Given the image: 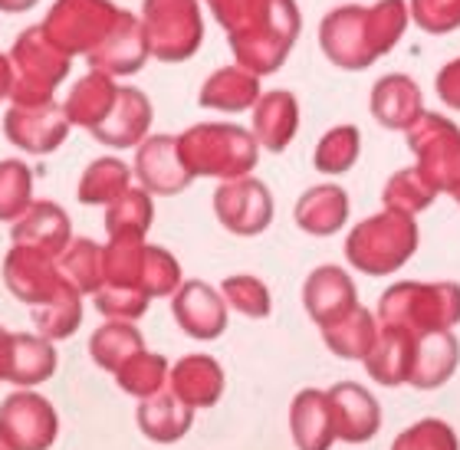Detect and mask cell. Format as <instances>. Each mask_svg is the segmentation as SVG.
Returning a JSON list of instances; mask_svg holds the SVG:
<instances>
[{"label": "cell", "mask_w": 460, "mask_h": 450, "mask_svg": "<svg viewBox=\"0 0 460 450\" xmlns=\"http://www.w3.org/2000/svg\"><path fill=\"white\" fill-rule=\"evenodd\" d=\"M152 57L148 53V40H145L142 20H135L132 13L119 17V23L112 27L102 43H99L93 53H89V66L106 73V76H132L145 66V59Z\"/></svg>", "instance_id": "cell-20"}, {"label": "cell", "mask_w": 460, "mask_h": 450, "mask_svg": "<svg viewBox=\"0 0 460 450\" xmlns=\"http://www.w3.org/2000/svg\"><path fill=\"white\" fill-rule=\"evenodd\" d=\"M57 342L43 339L40 332H10L4 382L13 384V388H40V384H47L57 375Z\"/></svg>", "instance_id": "cell-21"}, {"label": "cell", "mask_w": 460, "mask_h": 450, "mask_svg": "<svg viewBox=\"0 0 460 450\" xmlns=\"http://www.w3.org/2000/svg\"><path fill=\"white\" fill-rule=\"evenodd\" d=\"M214 17L230 37L237 66L267 76L283 66L299 33V10L293 0H208Z\"/></svg>", "instance_id": "cell-1"}, {"label": "cell", "mask_w": 460, "mask_h": 450, "mask_svg": "<svg viewBox=\"0 0 460 450\" xmlns=\"http://www.w3.org/2000/svg\"><path fill=\"white\" fill-rule=\"evenodd\" d=\"M408 10L428 33H451L460 27V0H411Z\"/></svg>", "instance_id": "cell-46"}, {"label": "cell", "mask_w": 460, "mask_h": 450, "mask_svg": "<svg viewBox=\"0 0 460 450\" xmlns=\"http://www.w3.org/2000/svg\"><path fill=\"white\" fill-rule=\"evenodd\" d=\"M293 221L309 237H332L349 224V194L339 184H316L296 201Z\"/></svg>", "instance_id": "cell-28"}, {"label": "cell", "mask_w": 460, "mask_h": 450, "mask_svg": "<svg viewBox=\"0 0 460 450\" xmlns=\"http://www.w3.org/2000/svg\"><path fill=\"white\" fill-rule=\"evenodd\" d=\"M358 152H362V135H358V128L355 125H336V128H329L319 138L313 164L323 174H345L358 162Z\"/></svg>", "instance_id": "cell-41"}, {"label": "cell", "mask_w": 460, "mask_h": 450, "mask_svg": "<svg viewBox=\"0 0 460 450\" xmlns=\"http://www.w3.org/2000/svg\"><path fill=\"white\" fill-rule=\"evenodd\" d=\"M33 326L49 342H63V339L76 336V329L83 326V293L66 287L49 303L33 306Z\"/></svg>", "instance_id": "cell-38"}, {"label": "cell", "mask_w": 460, "mask_h": 450, "mask_svg": "<svg viewBox=\"0 0 460 450\" xmlns=\"http://www.w3.org/2000/svg\"><path fill=\"white\" fill-rule=\"evenodd\" d=\"M142 349H145V336L138 332L135 322L106 319V322L89 336V355H93V362L109 375L119 372V368H122L132 355L142 352Z\"/></svg>", "instance_id": "cell-34"}, {"label": "cell", "mask_w": 460, "mask_h": 450, "mask_svg": "<svg viewBox=\"0 0 460 450\" xmlns=\"http://www.w3.org/2000/svg\"><path fill=\"white\" fill-rule=\"evenodd\" d=\"M392 450H460V437L441 418H421L394 437Z\"/></svg>", "instance_id": "cell-44"}, {"label": "cell", "mask_w": 460, "mask_h": 450, "mask_svg": "<svg viewBox=\"0 0 460 450\" xmlns=\"http://www.w3.org/2000/svg\"><path fill=\"white\" fill-rule=\"evenodd\" d=\"M299 128V102L293 93L287 89H273V93H263L253 106V138H257L260 148L279 154L287 152L289 142L296 138Z\"/></svg>", "instance_id": "cell-24"}, {"label": "cell", "mask_w": 460, "mask_h": 450, "mask_svg": "<svg viewBox=\"0 0 460 450\" xmlns=\"http://www.w3.org/2000/svg\"><path fill=\"white\" fill-rule=\"evenodd\" d=\"M132 164H125L115 154H106V158H96L83 172L76 184V198L79 204H89V207H109L119 194L132 188Z\"/></svg>", "instance_id": "cell-33"}, {"label": "cell", "mask_w": 460, "mask_h": 450, "mask_svg": "<svg viewBox=\"0 0 460 450\" xmlns=\"http://www.w3.org/2000/svg\"><path fill=\"white\" fill-rule=\"evenodd\" d=\"M152 102L142 89L135 86H119V96H115L112 112L106 115V122L93 128V138L102 142L106 148H138V145L148 138L152 132Z\"/></svg>", "instance_id": "cell-17"}, {"label": "cell", "mask_w": 460, "mask_h": 450, "mask_svg": "<svg viewBox=\"0 0 460 450\" xmlns=\"http://www.w3.org/2000/svg\"><path fill=\"white\" fill-rule=\"evenodd\" d=\"M0 434L13 450H49L59 441V411L37 388H13L0 401Z\"/></svg>", "instance_id": "cell-10"}, {"label": "cell", "mask_w": 460, "mask_h": 450, "mask_svg": "<svg viewBox=\"0 0 460 450\" xmlns=\"http://www.w3.org/2000/svg\"><path fill=\"white\" fill-rule=\"evenodd\" d=\"M221 296L227 303V309H234V313L247 319H267L273 313L270 287L260 277H250V273H237V277L224 279Z\"/></svg>", "instance_id": "cell-42"}, {"label": "cell", "mask_w": 460, "mask_h": 450, "mask_svg": "<svg viewBox=\"0 0 460 450\" xmlns=\"http://www.w3.org/2000/svg\"><path fill=\"white\" fill-rule=\"evenodd\" d=\"M227 388V375H224L221 362L208 352H191L178 358L168 375V392H174L184 404H191L194 411L201 408H214L224 398Z\"/></svg>", "instance_id": "cell-19"}, {"label": "cell", "mask_w": 460, "mask_h": 450, "mask_svg": "<svg viewBox=\"0 0 460 450\" xmlns=\"http://www.w3.org/2000/svg\"><path fill=\"white\" fill-rule=\"evenodd\" d=\"M37 7V0H0V10L4 13H23V10Z\"/></svg>", "instance_id": "cell-49"}, {"label": "cell", "mask_w": 460, "mask_h": 450, "mask_svg": "<svg viewBox=\"0 0 460 450\" xmlns=\"http://www.w3.org/2000/svg\"><path fill=\"white\" fill-rule=\"evenodd\" d=\"M408 17L411 10L404 7V0H382L375 7H339L323 20L319 43L336 66L365 69L402 40Z\"/></svg>", "instance_id": "cell-2"}, {"label": "cell", "mask_w": 460, "mask_h": 450, "mask_svg": "<svg viewBox=\"0 0 460 450\" xmlns=\"http://www.w3.org/2000/svg\"><path fill=\"white\" fill-rule=\"evenodd\" d=\"M372 115L385 128L408 132L424 115L421 89L408 76H385L372 89Z\"/></svg>", "instance_id": "cell-29"}, {"label": "cell", "mask_w": 460, "mask_h": 450, "mask_svg": "<svg viewBox=\"0 0 460 450\" xmlns=\"http://www.w3.org/2000/svg\"><path fill=\"white\" fill-rule=\"evenodd\" d=\"M454 201H457V204H460V188H457V191H454Z\"/></svg>", "instance_id": "cell-52"}, {"label": "cell", "mask_w": 460, "mask_h": 450, "mask_svg": "<svg viewBox=\"0 0 460 450\" xmlns=\"http://www.w3.org/2000/svg\"><path fill=\"white\" fill-rule=\"evenodd\" d=\"M69 119L63 106L43 102V106H10L4 115V135L13 148L27 154H49L66 142Z\"/></svg>", "instance_id": "cell-15"}, {"label": "cell", "mask_w": 460, "mask_h": 450, "mask_svg": "<svg viewBox=\"0 0 460 450\" xmlns=\"http://www.w3.org/2000/svg\"><path fill=\"white\" fill-rule=\"evenodd\" d=\"M119 17L122 10L112 0H57V7L49 10L40 27L66 57H89L112 33Z\"/></svg>", "instance_id": "cell-7"}, {"label": "cell", "mask_w": 460, "mask_h": 450, "mask_svg": "<svg viewBox=\"0 0 460 450\" xmlns=\"http://www.w3.org/2000/svg\"><path fill=\"white\" fill-rule=\"evenodd\" d=\"M414 345H418V339L411 332L382 326L372 352L365 355V372H368V378L385 384V388L404 384L411 378V368H414Z\"/></svg>", "instance_id": "cell-26"}, {"label": "cell", "mask_w": 460, "mask_h": 450, "mask_svg": "<svg viewBox=\"0 0 460 450\" xmlns=\"http://www.w3.org/2000/svg\"><path fill=\"white\" fill-rule=\"evenodd\" d=\"M142 27L148 53L162 63H181L194 57L204 37L198 0H145Z\"/></svg>", "instance_id": "cell-8"}, {"label": "cell", "mask_w": 460, "mask_h": 450, "mask_svg": "<svg viewBox=\"0 0 460 450\" xmlns=\"http://www.w3.org/2000/svg\"><path fill=\"white\" fill-rule=\"evenodd\" d=\"M135 424H138V431L152 444H178L194 428V408L164 388V392L138 401Z\"/></svg>", "instance_id": "cell-25"}, {"label": "cell", "mask_w": 460, "mask_h": 450, "mask_svg": "<svg viewBox=\"0 0 460 450\" xmlns=\"http://www.w3.org/2000/svg\"><path fill=\"white\" fill-rule=\"evenodd\" d=\"M69 66H73V57H66L43 33V27L20 33V40L13 43V53H10V69H13L10 102L13 106H43V102H53V93L69 76Z\"/></svg>", "instance_id": "cell-6"}, {"label": "cell", "mask_w": 460, "mask_h": 450, "mask_svg": "<svg viewBox=\"0 0 460 450\" xmlns=\"http://www.w3.org/2000/svg\"><path fill=\"white\" fill-rule=\"evenodd\" d=\"M438 96H441L444 106H451L460 112V59L447 63V66L438 73Z\"/></svg>", "instance_id": "cell-47"}, {"label": "cell", "mask_w": 460, "mask_h": 450, "mask_svg": "<svg viewBox=\"0 0 460 450\" xmlns=\"http://www.w3.org/2000/svg\"><path fill=\"white\" fill-rule=\"evenodd\" d=\"M329 411L336 424V441L368 444L382 428V404L365 384L339 382L329 388Z\"/></svg>", "instance_id": "cell-16"}, {"label": "cell", "mask_w": 460, "mask_h": 450, "mask_svg": "<svg viewBox=\"0 0 460 450\" xmlns=\"http://www.w3.org/2000/svg\"><path fill=\"white\" fill-rule=\"evenodd\" d=\"M174 322L184 336L198 339V342H214L227 332L230 309L224 303L221 289H214L204 279H184L172 296Z\"/></svg>", "instance_id": "cell-13"}, {"label": "cell", "mask_w": 460, "mask_h": 450, "mask_svg": "<svg viewBox=\"0 0 460 450\" xmlns=\"http://www.w3.org/2000/svg\"><path fill=\"white\" fill-rule=\"evenodd\" d=\"M33 204V172L20 158L0 162V221H20Z\"/></svg>", "instance_id": "cell-40"}, {"label": "cell", "mask_w": 460, "mask_h": 450, "mask_svg": "<svg viewBox=\"0 0 460 450\" xmlns=\"http://www.w3.org/2000/svg\"><path fill=\"white\" fill-rule=\"evenodd\" d=\"M115 96H119L115 79L106 76V73H99V69H93L89 76H83L76 86H73V93H69L66 102H63V112H66L69 125H79V128H89V132H93V128L106 122V115L112 112Z\"/></svg>", "instance_id": "cell-30"}, {"label": "cell", "mask_w": 460, "mask_h": 450, "mask_svg": "<svg viewBox=\"0 0 460 450\" xmlns=\"http://www.w3.org/2000/svg\"><path fill=\"white\" fill-rule=\"evenodd\" d=\"M378 322L404 329L414 339L428 332H451L460 322L457 283H394L378 303Z\"/></svg>", "instance_id": "cell-4"}, {"label": "cell", "mask_w": 460, "mask_h": 450, "mask_svg": "<svg viewBox=\"0 0 460 450\" xmlns=\"http://www.w3.org/2000/svg\"><path fill=\"white\" fill-rule=\"evenodd\" d=\"M460 365V342L454 332H428L414 345V368L408 384L418 392H434L451 382Z\"/></svg>", "instance_id": "cell-27"}, {"label": "cell", "mask_w": 460, "mask_h": 450, "mask_svg": "<svg viewBox=\"0 0 460 450\" xmlns=\"http://www.w3.org/2000/svg\"><path fill=\"white\" fill-rule=\"evenodd\" d=\"M408 145L418 154V172L438 188L454 194L460 188V128L444 115L424 112L408 128Z\"/></svg>", "instance_id": "cell-9"}, {"label": "cell", "mask_w": 460, "mask_h": 450, "mask_svg": "<svg viewBox=\"0 0 460 450\" xmlns=\"http://www.w3.org/2000/svg\"><path fill=\"white\" fill-rule=\"evenodd\" d=\"M434 198H438V188H434L421 172H418V164L414 168H404V172H394L385 184V211H398V214H421L424 207H431Z\"/></svg>", "instance_id": "cell-39"}, {"label": "cell", "mask_w": 460, "mask_h": 450, "mask_svg": "<svg viewBox=\"0 0 460 450\" xmlns=\"http://www.w3.org/2000/svg\"><path fill=\"white\" fill-rule=\"evenodd\" d=\"M178 152L191 178L234 181L257 168L260 145L253 132L234 122H201L178 135Z\"/></svg>", "instance_id": "cell-3"}, {"label": "cell", "mask_w": 460, "mask_h": 450, "mask_svg": "<svg viewBox=\"0 0 460 450\" xmlns=\"http://www.w3.org/2000/svg\"><path fill=\"white\" fill-rule=\"evenodd\" d=\"M7 342H10V332L0 326V382H4V375H7Z\"/></svg>", "instance_id": "cell-50"}, {"label": "cell", "mask_w": 460, "mask_h": 450, "mask_svg": "<svg viewBox=\"0 0 460 450\" xmlns=\"http://www.w3.org/2000/svg\"><path fill=\"white\" fill-rule=\"evenodd\" d=\"M289 437L296 450H329L336 444V424L323 388H303L289 401Z\"/></svg>", "instance_id": "cell-23"}, {"label": "cell", "mask_w": 460, "mask_h": 450, "mask_svg": "<svg viewBox=\"0 0 460 450\" xmlns=\"http://www.w3.org/2000/svg\"><path fill=\"white\" fill-rule=\"evenodd\" d=\"M303 306H306L309 319L319 329L332 326L345 313H352L358 306V293H355L352 277L342 267H316L303 283Z\"/></svg>", "instance_id": "cell-18"}, {"label": "cell", "mask_w": 460, "mask_h": 450, "mask_svg": "<svg viewBox=\"0 0 460 450\" xmlns=\"http://www.w3.org/2000/svg\"><path fill=\"white\" fill-rule=\"evenodd\" d=\"M155 221V201L145 188H128L106 207V234L112 237L145 240Z\"/></svg>", "instance_id": "cell-36"}, {"label": "cell", "mask_w": 460, "mask_h": 450, "mask_svg": "<svg viewBox=\"0 0 460 450\" xmlns=\"http://www.w3.org/2000/svg\"><path fill=\"white\" fill-rule=\"evenodd\" d=\"M214 214L224 230L237 237H257L273 224V194L253 174L221 181L214 191Z\"/></svg>", "instance_id": "cell-11"}, {"label": "cell", "mask_w": 460, "mask_h": 450, "mask_svg": "<svg viewBox=\"0 0 460 450\" xmlns=\"http://www.w3.org/2000/svg\"><path fill=\"white\" fill-rule=\"evenodd\" d=\"M260 76L247 73L243 66H224L217 69L208 83L201 86V106L217 109V112H247L257 106Z\"/></svg>", "instance_id": "cell-32"}, {"label": "cell", "mask_w": 460, "mask_h": 450, "mask_svg": "<svg viewBox=\"0 0 460 450\" xmlns=\"http://www.w3.org/2000/svg\"><path fill=\"white\" fill-rule=\"evenodd\" d=\"M148 303L152 299L145 293L128 287H99L93 293V306L106 319H115V322H138L148 313Z\"/></svg>", "instance_id": "cell-45"}, {"label": "cell", "mask_w": 460, "mask_h": 450, "mask_svg": "<svg viewBox=\"0 0 460 450\" xmlns=\"http://www.w3.org/2000/svg\"><path fill=\"white\" fill-rule=\"evenodd\" d=\"M13 247H27L37 250V253H47V257H59L63 250L69 247L73 240V224H69V214L53 201H33L30 211L13 221Z\"/></svg>", "instance_id": "cell-22"}, {"label": "cell", "mask_w": 460, "mask_h": 450, "mask_svg": "<svg viewBox=\"0 0 460 450\" xmlns=\"http://www.w3.org/2000/svg\"><path fill=\"white\" fill-rule=\"evenodd\" d=\"M57 267L69 287L76 289V293H83V296H93L106 283V273H102V247L89 237L69 240V247L57 257Z\"/></svg>", "instance_id": "cell-35"}, {"label": "cell", "mask_w": 460, "mask_h": 450, "mask_svg": "<svg viewBox=\"0 0 460 450\" xmlns=\"http://www.w3.org/2000/svg\"><path fill=\"white\" fill-rule=\"evenodd\" d=\"M414 250H418V224L398 211L365 217L345 237V260L368 277H388L402 269L414 257Z\"/></svg>", "instance_id": "cell-5"}, {"label": "cell", "mask_w": 460, "mask_h": 450, "mask_svg": "<svg viewBox=\"0 0 460 450\" xmlns=\"http://www.w3.org/2000/svg\"><path fill=\"white\" fill-rule=\"evenodd\" d=\"M181 263L174 260L164 247L145 243V263H142V293L148 299L174 296V289L181 287Z\"/></svg>", "instance_id": "cell-43"}, {"label": "cell", "mask_w": 460, "mask_h": 450, "mask_svg": "<svg viewBox=\"0 0 460 450\" xmlns=\"http://www.w3.org/2000/svg\"><path fill=\"white\" fill-rule=\"evenodd\" d=\"M0 450H13V447L7 444V437H4V434H0Z\"/></svg>", "instance_id": "cell-51"}, {"label": "cell", "mask_w": 460, "mask_h": 450, "mask_svg": "<svg viewBox=\"0 0 460 450\" xmlns=\"http://www.w3.org/2000/svg\"><path fill=\"white\" fill-rule=\"evenodd\" d=\"M132 174L138 188L158 194V198H174L184 188H191V172L184 168L181 152H178V135H148L138 148H135Z\"/></svg>", "instance_id": "cell-12"}, {"label": "cell", "mask_w": 460, "mask_h": 450, "mask_svg": "<svg viewBox=\"0 0 460 450\" xmlns=\"http://www.w3.org/2000/svg\"><path fill=\"white\" fill-rule=\"evenodd\" d=\"M378 332H382V322H378V316H375L372 309L355 306L352 313H345L332 326L323 329V342H326V349L336 358L365 362V355L372 352Z\"/></svg>", "instance_id": "cell-31"}, {"label": "cell", "mask_w": 460, "mask_h": 450, "mask_svg": "<svg viewBox=\"0 0 460 450\" xmlns=\"http://www.w3.org/2000/svg\"><path fill=\"white\" fill-rule=\"evenodd\" d=\"M168 375H172L168 358L158 355V352L142 349V352L132 355V358L115 372V384H119L128 398L145 401V398H152V394H158V392L168 388Z\"/></svg>", "instance_id": "cell-37"}, {"label": "cell", "mask_w": 460, "mask_h": 450, "mask_svg": "<svg viewBox=\"0 0 460 450\" xmlns=\"http://www.w3.org/2000/svg\"><path fill=\"white\" fill-rule=\"evenodd\" d=\"M10 89H13V69H10V57H0V102L10 99Z\"/></svg>", "instance_id": "cell-48"}, {"label": "cell", "mask_w": 460, "mask_h": 450, "mask_svg": "<svg viewBox=\"0 0 460 450\" xmlns=\"http://www.w3.org/2000/svg\"><path fill=\"white\" fill-rule=\"evenodd\" d=\"M4 283H7L10 296L30 309L43 306L69 287L57 267V257L27 247H10V253L4 257Z\"/></svg>", "instance_id": "cell-14"}]
</instances>
